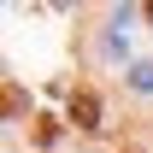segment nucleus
<instances>
[{
    "instance_id": "obj_1",
    "label": "nucleus",
    "mask_w": 153,
    "mask_h": 153,
    "mask_svg": "<svg viewBox=\"0 0 153 153\" xmlns=\"http://www.w3.org/2000/svg\"><path fill=\"white\" fill-rule=\"evenodd\" d=\"M71 124L76 130H100V94L94 88H71Z\"/></svg>"
},
{
    "instance_id": "obj_2",
    "label": "nucleus",
    "mask_w": 153,
    "mask_h": 153,
    "mask_svg": "<svg viewBox=\"0 0 153 153\" xmlns=\"http://www.w3.org/2000/svg\"><path fill=\"white\" fill-rule=\"evenodd\" d=\"M12 112H24V94L18 88H0V118H12Z\"/></svg>"
},
{
    "instance_id": "obj_3",
    "label": "nucleus",
    "mask_w": 153,
    "mask_h": 153,
    "mask_svg": "<svg viewBox=\"0 0 153 153\" xmlns=\"http://www.w3.org/2000/svg\"><path fill=\"white\" fill-rule=\"evenodd\" d=\"M36 141H41V147H53V141H59V124H53V118H36Z\"/></svg>"
},
{
    "instance_id": "obj_4",
    "label": "nucleus",
    "mask_w": 153,
    "mask_h": 153,
    "mask_svg": "<svg viewBox=\"0 0 153 153\" xmlns=\"http://www.w3.org/2000/svg\"><path fill=\"white\" fill-rule=\"evenodd\" d=\"M141 18H147V24H153V6H141Z\"/></svg>"
},
{
    "instance_id": "obj_5",
    "label": "nucleus",
    "mask_w": 153,
    "mask_h": 153,
    "mask_svg": "<svg viewBox=\"0 0 153 153\" xmlns=\"http://www.w3.org/2000/svg\"><path fill=\"white\" fill-rule=\"evenodd\" d=\"M124 153H135V147H124Z\"/></svg>"
}]
</instances>
